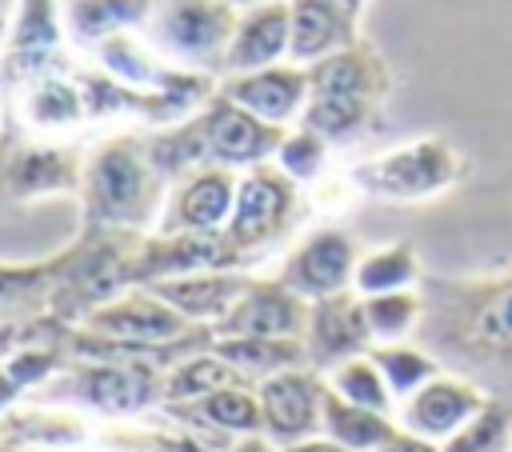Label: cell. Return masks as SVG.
I'll list each match as a JSON object with an SVG mask.
<instances>
[{
	"instance_id": "1",
	"label": "cell",
	"mask_w": 512,
	"mask_h": 452,
	"mask_svg": "<svg viewBox=\"0 0 512 452\" xmlns=\"http://www.w3.org/2000/svg\"><path fill=\"white\" fill-rule=\"evenodd\" d=\"M424 324L416 340L488 396H512V268L492 276H436L420 284Z\"/></svg>"
},
{
	"instance_id": "2",
	"label": "cell",
	"mask_w": 512,
	"mask_h": 452,
	"mask_svg": "<svg viewBox=\"0 0 512 452\" xmlns=\"http://www.w3.org/2000/svg\"><path fill=\"white\" fill-rule=\"evenodd\" d=\"M168 188L172 184L148 156V140L116 136L84 156L80 204H84V220L96 228L136 232L160 224Z\"/></svg>"
},
{
	"instance_id": "3",
	"label": "cell",
	"mask_w": 512,
	"mask_h": 452,
	"mask_svg": "<svg viewBox=\"0 0 512 452\" xmlns=\"http://www.w3.org/2000/svg\"><path fill=\"white\" fill-rule=\"evenodd\" d=\"M36 404L72 408L96 420H140L148 408L164 404V368L136 360H92L68 356L64 368L32 392Z\"/></svg>"
},
{
	"instance_id": "4",
	"label": "cell",
	"mask_w": 512,
	"mask_h": 452,
	"mask_svg": "<svg viewBox=\"0 0 512 452\" xmlns=\"http://www.w3.org/2000/svg\"><path fill=\"white\" fill-rule=\"evenodd\" d=\"M464 176V156L444 136H420L396 148H384L360 164H352L348 180L356 192L388 204H416L444 196Z\"/></svg>"
},
{
	"instance_id": "5",
	"label": "cell",
	"mask_w": 512,
	"mask_h": 452,
	"mask_svg": "<svg viewBox=\"0 0 512 452\" xmlns=\"http://www.w3.org/2000/svg\"><path fill=\"white\" fill-rule=\"evenodd\" d=\"M148 28L168 64L200 72L204 64H224L236 8L228 0H156Z\"/></svg>"
},
{
	"instance_id": "6",
	"label": "cell",
	"mask_w": 512,
	"mask_h": 452,
	"mask_svg": "<svg viewBox=\"0 0 512 452\" xmlns=\"http://www.w3.org/2000/svg\"><path fill=\"white\" fill-rule=\"evenodd\" d=\"M296 204H300V184L288 180L272 160L240 172L236 208H232V220H228L224 236L244 256V264L252 256H260L264 248H272L288 232V224L296 216Z\"/></svg>"
},
{
	"instance_id": "7",
	"label": "cell",
	"mask_w": 512,
	"mask_h": 452,
	"mask_svg": "<svg viewBox=\"0 0 512 452\" xmlns=\"http://www.w3.org/2000/svg\"><path fill=\"white\" fill-rule=\"evenodd\" d=\"M244 268V256L224 232H152L140 248L128 252V284L148 288L176 276Z\"/></svg>"
},
{
	"instance_id": "8",
	"label": "cell",
	"mask_w": 512,
	"mask_h": 452,
	"mask_svg": "<svg viewBox=\"0 0 512 452\" xmlns=\"http://www.w3.org/2000/svg\"><path fill=\"white\" fill-rule=\"evenodd\" d=\"M192 124L200 132L204 160L220 164V168H232V172H248L256 164H268L276 156L284 132H288V128L256 120L252 112H244L240 104L224 100L220 92L200 112H192Z\"/></svg>"
},
{
	"instance_id": "9",
	"label": "cell",
	"mask_w": 512,
	"mask_h": 452,
	"mask_svg": "<svg viewBox=\"0 0 512 452\" xmlns=\"http://www.w3.org/2000/svg\"><path fill=\"white\" fill-rule=\"evenodd\" d=\"M356 260H360V244L344 228H312L280 260L276 280L288 292H296L300 300L312 304V300H324V296L352 292Z\"/></svg>"
},
{
	"instance_id": "10",
	"label": "cell",
	"mask_w": 512,
	"mask_h": 452,
	"mask_svg": "<svg viewBox=\"0 0 512 452\" xmlns=\"http://www.w3.org/2000/svg\"><path fill=\"white\" fill-rule=\"evenodd\" d=\"M324 376L316 368H292L280 376H268L256 384L260 400V428L280 448L320 436V412H324Z\"/></svg>"
},
{
	"instance_id": "11",
	"label": "cell",
	"mask_w": 512,
	"mask_h": 452,
	"mask_svg": "<svg viewBox=\"0 0 512 452\" xmlns=\"http://www.w3.org/2000/svg\"><path fill=\"white\" fill-rule=\"evenodd\" d=\"M240 172L204 164L172 180L156 232H224L236 208Z\"/></svg>"
},
{
	"instance_id": "12",
	"label": "cell",
	"mask_w": 512,
	"mask_h": 452,
	"mask_svg": "<svg viewBox=\"0 0 512 452\" xmlns=\"http://www.w3.org/2000/svg\"><path fill=\"white\" fill-rule=\"evenodd\" d=\"M484 396L488 392L480 384H472L468 376H456V372L444 368L420 392H412L408 400L396 404V424H400V432H412L420 440L444 444L472 420V412L484 404Z\"/></svg>"
},
{
	"instance_id": "13",
	"label": "cell",
	"mask_w": 512,
	"mask_h": 452,
	"mask_svg": "<svg viewBox=\"0 0 512 452\" xmlns=\"http://www.w3.org/2000/svg\"><path fill=\"white\" fill-rule=\"evenodd\" d=\"M84 180V156L56 144H32L20 140L8 152H0V196L4 200H44L80 192Z\"/></svg>"
},
{
	"instance_id": "14",
	"label": "cell",
	"mask_w": 512,
	"mask_h": 452,
	"mask_svg": "<svg viewBox=\"0 0 512 452\" xmlns=\"http://www.w3.org/2000/svg\"><path fill=\"white\" fill-rule=\"evenodd\" d=\"M224 100L240 104L244 112H252L264 124L276 128H292L300 124L304 108H308V68L284 60L260 72H244V76H224L216 88Z\"/></svg>"
},
{
	"instance_id": "15",
	"label": "cell",
	"mask_w": 512,
	"mask_h": 452,
	"mask_svg": "<svg viewBox=\"0 0 512 452\" xmlns=\"http://www.w3.org/2000/svg\"><path fill=\"white\" fill-rule=\"evenodd\" d=\"M368 348H372V336H368L364 304L356 292H340V296H324L308 304L304 352L320 376L352 356H364Z\"/></svg>"
},
{
	"instance_id": "16",
	"label": "cell",
	"mask_w": 512,
	"mask_h": 452,
	"mask_svg": "<svg viewBox=\"0 0 512 452\" xmlns=\"http://www.w3.org/2000/svg\"><path fill=\"white\" fill-rule=\"evenodd\" d=\"M164 412L184 424L208 452H224L236 436H252L264 432L260 428V400L252 384H228L212 396H200L192 404H164Z\"/></svg>"
},
{
	"instance_id": "17",
	"label": "cell",
	"mask_w": 512,
	"mask_h": 452,
	"mask_svg": "<svg viewBox=\"0 0 512 452\" xmlns=\"http://www.w3.org/2000/svg\"><path fill=\"white\" fill-rule=\"evenodd\" d=\"M288 40H292V0L240 8L220 68H224V76H244V72L284 64L288 60Z\"/></svg>"
},
{
	"instance_id": "18",
	"label": "cell",
	"mask_w": 512,
	"mask_h": 452,
	"mask_svg": "<svg viewBox=\"0 0 512 452\" xmlns=\"http://www.w3.org/2000/svg\"><path fill=\"white\" fill-rule=\"evenodd\" d=\"M308 324V300L288 292L276 276L252 280L240 300L228 308V316L212 328V336H300Z\"/></svg>"
},
{
	"instance_id": "19",
	"label": "cell",
	"mask_w": 512,
	"mask_h": 452,
	"mask_svg": "<svg viewBox=\"0 0 512 452\" xmlns=\"http://www.w3.org/2000/svg\"><path fill=\"white\" fill-rule=\"evenodd\" d=\"M64 8L60 0H16V20L4 52V80H28L60 64Z\"/></svg>"
},
{
	"instance_id": "20",
	"label": "cell",
	"mask_w": 512,
	"mask_h": 452,
	"mask_svg": "<svg viewBox=\"0 0 512 452\" xmlns=\"http://www.w3.org/2000/svg\"><path fill=\"white\" fill-rule=\"evenodd\" d=\"M388 84H392L388 64L364 40H356L352 48L332 52L308 68V96H324V100H352V104L380 108L388 96Z\"/></svg>"
},
{
	"instance_id": "21",
	"label": "cell",
	"mask_w": 512,
	"mask_h": 452,
	"mask_svg": "<svg viewBox=\"0 0 512 452\" xmlns=\"http://www.w3.org/2000/svg\"><path fill=\"white\" fill-rule=\"evenodd\" d=\"M252 284L244 268H224V272H196V276H176L148 284L164 304H172L188 324L196 328H216L228 308L240 300V292Z\"/></svg>"
},
{
	"instance_id": "22",
	"label": "cell",
	"mask_w": 512,
	"mask_h": 452,
	"mask_svg": "<svg viewBox=\"0 0 512 452\" xmlns=\"http://www.w3.org/2000/svg\"><path fill=\"white\" fill-rule=\"evenodd\" d=\"M356 16L340 8L336 0H292V40H288V60L300 68L320 64L332 52H344L360 40Z\"/></svg>"
},
{
	"instance_id": "23",
	"label": "cell",
	"mask_w": 512,
	"mask_h": 452,
	"mask_svg": "<svg viewBox=\"0 0 512 452\" xmlns=\"http://www.w3.org/2000/svg\"><path fill=\"white\" fill-rule=\"evenodd\" d=\"M24 124L28 132H64V128H76L92 116L88 108V92H84V80H72L56 68L48 72H36L24 80Z\"/></svg>"
},
{
	"instance_id": "24",
	"label": "cell",
	"mask_w": 512,
	"mask_h": 452,
	"mask_svg": "<svg viewBox=\"0 0 512 452\" xmlns=\"http://www.w3.org/2000/svg\"><path fill=\"white\" fill-rule=\"evenodd\" d=\"M212 352L232 364V372L252 388L268 376L312 368L300 336H212Z\"/></svg>"
},
{
	"instance_id": "25",
	"label": "cell",
	"mask_w": 512,
	"mask_h": 452,
	"mask_svg": "<svg viewBox=\"0 0 512 452\" xmlns=\"http://www.w3.org/2000/svg\"><path fill=\"white\" fill-rule=\"evenodd\" d=\"M64 8V32L88 48L136 32L152 20L156 0H60Z\"/></svg>"
},
{
	"instance_id": "26",
	"label": "cell",
	"mask_w": 512,
	"mask_h": 452,
	"mask_svg": "<svg viewBox=\"0 0 512 452\" xmlns=\"http://www.w3.org/2000/svg\"><path fill=\"white\" fill-rule=\"evenodd\" d=\"M324 388H328V384H324ZM396 432H400L396 416L372 412V408H360V404L340 400L336 392H324L320 436H328L332 444H340V448H348V452H380Z\"/></svg>"
},
{
	"instance_id": "27",
	"label": "cell",
	"mask_w": 512,
	"mask_h": 452,
	"mask_svg": "<svg viewBox=\"0 0 512 452\" xmlns=\"http://www.w3.org/2000/svg\"><path fill=\"white\" fill-rule=\"evenodd\" d=\"M420 256L412 240H392L380 248L360 252L356 260V276H352V292L356 296H384V292H408L420 288Z\"/></svg>"
},
{
	"instance_id": "28",
	"label": "cell",
	"mask_w": 512,
	"mask_h": 452,
	"mask_svg": "<svg viewBox=\"0 0 512 452\" xmlns=\"http://www.w3.org/2000/svg\"><path fill=\"white\" fill-rule=\"evenodd\" d=\"M228 384H244L236 372H232V364H224L216 352H212V344L208 348H196V352H188L184 360H176L168 372H164V404H192V400H200V396H212V392H220V388H228ZM160 404V408H164Z\"/></svg>"
},
{
	"instance_id": "29",
	"label": "cell",
	"mask_w": 512,
	"mask_h": 452,
	"mask_svg": "<svg viewBox=\"0 0 512 452\" xmlns=\"http://www.w3.org/2000/svg\"><path fill=\"white\" fill-rule=\"evenodd\" d=\"M364 304V324L376 344H404L420 332L424 324V292L408 288V292H384V296H360Z\"/></svg>"
},
{
	"instance_id": "30",
	"label": "cell",
	"mask_w": 512,
	"mask_h": 452,
	"mask_svg": "<svg viewBox=\"0 0 512 452\" xmlns=\"http://www.w3.org/2000/svg\"><path fill=\"white\" fill-rule=\"evenodd\" d=\"M368 356L376 360V368L384 372V380H388V392L396 396V404L400 400H408L412 392H420L432 376H440L444 372V364L420 344V340H404V344H376V348H368Z\"/></svg>"
},
{
	"instance_id": "31",
	"label": "cell",
	"mask_w": 512,
	"mask_h": 452,
	"mask_svg": "<svg viewBox=\"0 0 512 452\" xmlns=\"http://www.w3.org/2000/svg\"><path fill=\"white\" fill-rule=\"evenodd\" d=\"M324 384H328V392H336L348 404H360V408L396 416V396L388 392V380H384V372L376 368V360L368 352L364 356H352V360H344L336 368H328L324 372Z\"/></svg>"
},
{
	"instance_id": "32",
	"label": "cell",
	"mask_w": 512,
	"mask_h": 452,
	"mask_svg": "<svg viewBox=\"0 0 512 452\" xmlns=\"http://www.w3.org/2000/svg\"><path fill=\"white\" fill-rule=\"evenodd\" d=\"M440 452H512V396H484L472 420Z\"/></svg>"
},
{
	"instance_id": "33",
	"label": "cell",
	"mask_w": 512,
	"mask_h": 452,
	"mask_svg": "<svg viewBox=\"0 0 512 452\" xmlns=\"http://www.w3.org/2000/svg\"><path fill=\"white\" fill-rule=\"evenodd\" d=\"M60 276H64V256L44 260V264H0V316L24 304H36V300L52 304Z\"/></svg>"
},
{
	"instance_id": "34",
	"label": "cell",
	"mask_w": 512,
	"mask_h": 452,
	"mask_svg": "<svg viewBox=\"0 0 512 452\" xmlns=\"http://www.w3.org/2000/svg\"><path fill=\"white\" fill-rule=\"evenodd\" d=\"M328 148H332V144H328L320 132L304 128V124H292V128L284 132V140H280L272 164H276L288 180L312 184V180H320L324 168H328Z\"/></svg>"
},
{
	"instance_id": "35",
	"label": "cell",
	"mask_w": 512,
	"mask_h": 452,
	"mask_svg": "<svg viewBox=\"0 0 512 452\" xmlns=\"http://www.w3.org/2000/svg\"><path fill=\"white\" fill-rule=\"evenodd\" d=\"M380 452H440V444L420 440V436H412V432H396Z\"/></svg>"
},
{
	"instance_id": "36",
	"label": "cell",
	"mask_w": 512,
	"mask_h": 452,
	"mask_svg": "<svg viewBox=\"0 0 512 452\" xmlns=\"http://www.w3.org/2000/svg\"><path fill=\"white\" fill-rule=\"evenodd\" d=\"M224 452H284L276 440H268L264 432H252V436H236Z\"/></svg>"
},
{
	"instance_id": "37",
	"label": "cell",
	"mask_w": 512,
	"mask_h": 452,
	"mask_svg": "<svg viewBox=\"0 0 512 452\" xmlns=\"http://www.w3.org/2000/svg\"><path fill=\"white\" fill-rule=\"evenodd\" d=\"M284 452H348L340 444H332L328 436H312V440H300V444H288Z\"/></svg>"
},
{
	"instance_id": "38",
	"label": "cell",
	"mask_w": 512,
	"mask_h": 452,
	"mask_svg": "<svg viewBox=\"0 0 512 452\" xmlns=\"http://www.w3.org/2000/svg\"><path fill=\"white\" fill-rule=\"evenodd\" d=\"M336 4H340V8H348V12L360 20V12H364V4H368V0H336Z\"/></svg>"
},
{
	"instance_id": "39",
	"label": "cell",
	"mask_w": 512,
	"mask_h": 452,
	"mask_svg": "<svg viewBox=\"0 0 512 452\" xmlns=\"http://www.w3.org/2000/svg\"><path fill=\"white\" fill-rule=\"evenodd\" d=\"M228 4L240 12V8H252V4H272V0H228Z\"/></svg>"
},
{
	"instance_id": "40",
	"label": "cell",
	"mask_w": 512,
	"mask_h": 452,
	"mask_svg": "<svg viewBox=\"0 0 512 452\" xmlns=\"http://www.w3.org/2000/svg\"><path fill=\"white\" fill-rule=\"evenodd\" d=\"M0 32H4V20H0Z\"/></svg>"
}]
</instances>
